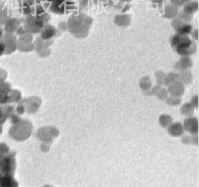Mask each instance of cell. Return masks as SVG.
I'll list each match as a JSON object with an SVG mask.
<instances>
[{
    "instance_id": "cell-1",
    "label": "cell",
    "mask_w": 199,
    "mask_h": 187,
    "mask_svg": "<svg viewBox=\"0 0 199 187\" xmlns=\"http://www.w3.org/2000/svg\"><path fill=\"white\" fill-rule=\"evenodd\" d=\"M171 96H180L184 92V86L183 84L179 80H176L170 84L168 89Z\"/></svg>"
},
{
    "instance_id": "cell-2",
    "label": "cell",
    "mask_w": 199,
    "mask_h": 187,
    "mask_svg": "<svg viewBox=\"0 0 199 187\" xmlns=\"http://www.w3.org/2000/svg\"><path fill=\"white\" fill-rule=\"evenodd\" d=\"M198 120L196 118H188L184 121V128L186 131L190 133L198 132Z\"/></svg>"
},
{
    "instance_id": "cell-3",
    "label": "cell",
    "mask_w": 199,
    "mask_h": 187,
    "mask_svg": "<svg viewBox=\"0 0 199 187\" xmlns=\"http://www.w3.org/2000/svg\"><path fill=\"white\" fill-rule=\"evenodd\" d=\"M168 133L173 136H179L184 133V128L180 123L173 124L168 128Z\"/></svg>"
},
{
    "instance_id": "cell-4",
    "label": "cell",
    "mask_w": 199,
    "mask_h": 187,
    "mask_svg": "<svg viewBox=\"0 0 199 187\" xmlns=\"http://www.w3.org/2000/svg\"><path fill=\"white\" fill-rule=\"evenodd\" d=\"M171 122V118L168 115H162L160 118V124L163 128L168 127Z\"/></svg>"
},
{
    "instance_id": "cell-5",
    "label": "cell",
    "mask_w": 199,
    "mask_h": 187,
    "mask_svg": "<svg viewBox=\"0 0 199 187\" xmlns=\"http://www.w3.org/2000/svg\"><path fill=\"white\" fill-rule=\"evenodd\" d=\"M179 78V81L181 82L182 83H184L185 84H189L190 83H191L192 80V77L191 74L188 73V72H185L184 73L181 75H180L179 77H178ZM177 78V79H179Z\"/></svg>"
},
{
    "instance_id": "cell-6",
    "label": "cell",
    "mask_w": 199,
    "mask_h": 187,
    "mask_svg": "<svg viewBox=\"0 0 199 187\" xmlns=\"http://www.w3.org/2000/svg\"><path fill=\"white\" fill-rule=\"evenodd\" d=\"M193 112V107L191 104H189L184 105V106L181 108V113L187 116L192 115Z\"/></svg>"
},
{
    "instance_id": "cell-7",
    "label": "cell",
    "mask_w": 199,
    "mask_h": 187,
    "mask_svg": "<svg viewBox=\"0 0 199 187\" xmlns=\"http://www.w3.org/2000/svg\"><path fill=\"white\" fill-rule=\"evenodd\" d=\"M140 87L142 89H148L151 87V81L148 78H144L140 81Z\"/></svg>"
},
{
    "instance_id": "cell-8",
    "label": "cell",
    "mask_w": 199,
    "mask_h": 187,
    "mask_svg": "<svg viewBox=\"0 0 199 187\" xmlns=\"http://www.w3.org/2000/svg\"><path fill=\"white\" fill-rule=\"evenodd\" d=\"M180 102H181V100L177 96H171L167 100V102L169 104H171L173 106L178 105Z\"/></svg>"
},
{
    "instance_id": "cell-9",
    "label": "cell",
    "mask_w": 199,
    "mask_h": 187,
    "mask_svg": "<svg viewBox=\"0 0 199 187\" xmlns=\"http://www.w3.org/2000/svg\"><path fill=\"white\" fill-rule=\"evenodd\" d=\"M178 78V76L176 74H170L168 75V76L165 79V80H164V83L166 85H170L171 84H172L173 82H175L176 81V80Z\"/></svg>"
},
{
    "instance_id": "cell-10",
    "label": "cell",
    "mask_w": 199,
    "mask_h": 187,
    "mask_svg": "<svg viewBox=\"0 0 199 187\" xmlns=\"http://www.w3.org/2000/svg\"><path fill=\"white\" fill-rule=\"evenodd\" d=\"M198 142V139H195V136H187L185 137L183 139H182V142L184 143H194L195 144V142Z\"/></svg>"
},
{
    "instance_id": "cell-11",
    "label": "cell",
    "mask_w": 199,
    "mask_h": 187,
    "mask_svg": "<svg viewBox=\"0 0 199 187\" xmlns=\"http://www.w3.org/2000/svg\"><path fill=\"white\" fill-rule=\"evenodd\" d=\"M165 90H165V89H162L161 90H160V89H159V98L160 99H163V98H165L167 97V92Z\"/></svg>"
}]
</instances>
